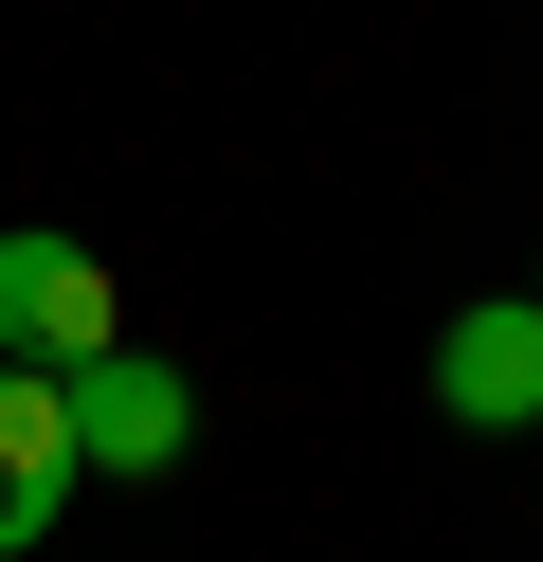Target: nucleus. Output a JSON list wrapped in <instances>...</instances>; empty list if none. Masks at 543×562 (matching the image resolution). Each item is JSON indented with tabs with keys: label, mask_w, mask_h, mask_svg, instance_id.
Wrapping results in <instances>:
<instances>
[{
	"label": "nucleus",
	"mask_w": 543,
	"mask_h": 562,
	"mask_svg": "<svg viewBox=\"0 0 543 562\" xmlns=\"http://www.w3.org/2000/svg\"><path fill=\"white\" fill-rule=\"evenodd\" d=\"M109 345H127L109 255H91V236H55V218H19V236H0V363L72 381V363H109Z\"/></svg>",
	"instance_id": "1"
},
{
	"label": "nucleus",
	"mask_w": 543,
	"mask_h": 562,
	"mask_svg": "<svg viewBox=\"0 0 543 562\" xmlns=\"http://www.w3.org/2000/svg\"><path fill=\"white\" fill-rule=\"evenodd\" d=\"M434 400L471 417V436H543V291H489L434 327Z\"/></svg>",
	"instance_id": "3"
},
{
	"label": "nucleus",
	"mask_w": 543,
	"mask_h": 562,
	"mask_svg": "<svg viewBox=\"0 0 543 562\" xmlns=\"http://www.w3.org/2000/svg\"><path fill=\"white\" fill-rule=\"evenodd\" d=\"M72 381H36V363H0V562L19 544H55V508H72Z\"/></svg>",
	"instance_id": "4"
},
{
	"label": "nucleus",
	"mask_w": 543,
	"mask_h": 562,
	"mask_svg": "<svg viewBox=\"0 0 543 562\" xmlns=\"http://www.w3.org/2000/svg\"><path fill=\"white\" fill-rule=\"evenodd\" d=\"M72 453H91L109 490L181 472V453H200V381H181L163 345H109V363H72Z\"/></svg>",
	"instance_id": "2"
}]
</instances>
